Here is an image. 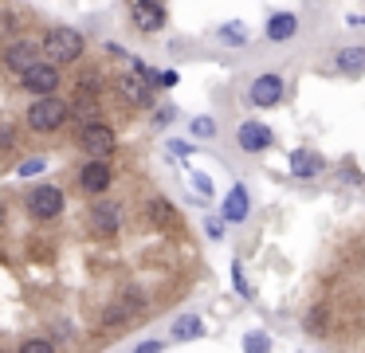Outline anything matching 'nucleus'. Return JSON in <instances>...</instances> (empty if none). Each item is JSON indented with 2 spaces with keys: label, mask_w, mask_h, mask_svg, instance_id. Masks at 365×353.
<instances>
[{
  "label": "nucleus",
  "mask_w": 365,
  "mask_h": 353,
  "mask_svg": "<svg viewBox=\"0 0 365 353\" xmlns=\"http://www.w3.org/2000/svg\"><path fill=\"white\" fill-rule=\"evenodd\" d=\"M40 51H43V59H48V63L67 67V63H79V59H83V51H87V39H83V31L59 24V28H48V31H43Z\"/></svg>",
  "instance_id": "1"
},
{
  "label": "nucleus",
  "mask_w": 365,
  "mask_h": 353,
  "mask_svg": "<svg viewBox=\"0 0 365 353\" xmlns=\"http://www.w3.org/2000/svg\"><path fill=\"white\" fill-rule=\"evenodd\" d=\"M67 118H71V102H63L59 94H43V98H36L32 106H28V126H32L36 133L63 130Z\"/></svg>",
  "instance_id": "2"
},
{
  "label": "nucleus",
  "mask_w": 365,
  "mask_h": 353,
  "mask_svg": "<svg viewBox=\"0 0 365 353\" xmlns=\"http://www.w3.org/2000/svg\"><path fill=\"white\" fill-rule=\"evenodd\" d=\"M24 208H28V216H32V220H40V224H51V220L63 216L67 196H63V188H59V185H36V188H28Z\"/></svg>",
  "instance_id": "3"
},
{
  "label": "nucleus",
  "mask_w": 365,
  "mask_h": 353,
  "mask_svg": "<svg viewBox=\"0 0 365 353\" xmlns=\"http://www.w3.org/2000/svg\"><path fill=\"white\" fill-rule=\"evenodd\" d=\"M287 94V78L279 75V71H263V75L252 78V86H247V102H252L255 110H271L279 106Z\"/></svg>",
  "instance_id": "4"
},
{
  "label": "nucleus",
  "mask_w": 365,
  "mask_h": 353,
  "mask_svg": "<svg viewBox=\"0 0 365 353\" xmlns=\"http://www.w3.org/2000/svg\"><path fill=\"white\" fill-rule=\"evenodd\" d=\"M75 141H79L83 153H87V157H98V161H106V157L114 153V145H118L114 130H110V126H103V122L79 126V130H75Z\"/></svg>",
  "instance_id": "5"
},
{
  "label": "nucleus",
  "mask_w": 365,
  "mask_h": 353,
  "mask_svg": "<svg viewBox=\"0 0 365 353\" xmlns=\"http://www.w3.org/2000/svg\"><path fill=\"white\" fill-rule=\"evenodd\" d=\"M75 185H79V193H87V196H103L106 188L114 185V169H110V161L87 157V161H83V169L75 173Z\"/></svg>",
  "instance_id": "6"
},
{
  "label": "nucleus",
  "mask_w": 365,
  "mask_h": 353,
  "mask_svg": "<svg viewBox=\"0 0 365 353\" xmlns=\"http://www.w3.org/2000/svg\"><path fill=\"white\" fill-rule=\"evenodd\" d=\"M59 83H63V75H59L56 63L40 59L36 67H28L24 75H20V86H24L28 94H36V98H43V94H56Z\"/></svg>",
  "instance_id": "7"
},
{
  "label": "nucleus",
  "mask_w": 365,
  "mask_h": 353,
  "mask_svg": "<svg viewBox=\"0 0 365 353\" xmlns=\"http://www.w3.org/2000/svg\"><path fill=\"white\" fill-rule=\"evenodd\" d=\"M0 59H4V67L12 71V75H24L28 67H36V63L43 59V51H40V44H36V39H9V44H4V55H0Z\"/></svg>",
  "instance_id": "8"
},
{
  "label": "nucleus",
  "mask_w": 365,
  "mask_h": 353,
  "mask_svg": "<svg viewBox=\"0 0 365 353\" xmlns=\"http://www.w3.org/2000/svg\"><path fill=\"white\" fill-rule=\"evenodd\" d=\"M130 20H134V28L142 31V36H153V31L165 28L169 12H165L161 0H134V4H130Z\"/></svg>",
  "instance_id": "9"
},
{
  "label": "nucleus",
  "mask_w": 365,
  "mask_h": 353,
  "mask_svg": "<svg viewBox=\"0 0 365 353\" xmlns=\"http://www.w3.org/2000/svg\"><path fill=\"white\" fill-rule=\"evenodd\" d=\"M114 94H118L126 106H138V110H153V106H158V102H153V91L134 75V71H130V75H114Z\"/></svg>",
  "instance_id": "10"
},
{
  "label": "nucleus",
  "mask_w": 365,
  "mask_h": 353,
  "mask_svg": "<svg viewBox=\"0 0 365 353\" xmlns=\"http://www.w3.org/2000/svg\"><path fill=\"white\" fill-rule=\"evenodd\" d=\"M236 145L244 149V153H267V149L275 145V133H271V126H263V122H240Z\"/></svg>",
  "instance_id": "11"
},
{
  "label": "nucleus",
  "mask_w": 365,
  "mask_h": 353,
  "mask_svg": "<svg viewBox=\"0 0 365 353\" xmlns=\"http://www.w3.org/2000/svg\"><path fill=\"white\" fill-rule=\"evenodd\" d=\"M87 224H91L95 235H114L122 227V208L114 200H95L91 212H87Z\"/></svg>",
  "instance_id": "12"
},
{
  "label": "nucleus",
  "mask_w": 365,
  "mask_h": 353,
  "mask_svg": "<svg viewBox=\"0 0 365 353\" xmlns=\"http://www.w3.org/2000/svg\"><path fill=\"white\" fill-rule=\"evenodd\" d=\"M220 216H224V224H247V216H252V193L244 185H232L220 204Z\"/></svg>",
  "instance_id": "13"
},
{
  "label": "nucleus",
  "mask_w": 365,
  "mask_h": 353,
  "mask_svg": "<svg viewBox=\"0 0 365 353\" xmlns=\"http://www.w3.org/2000/svg\"><path fill=\"white\" fill-rule=\"evenodd\" d=\"M322 169H326V157L318 153V149H291V177H299V180H314V177H322Z\"/></svg>",
  "instance_id": "14"
},
{
  "label": "nucleus",
  "mask_w": 365,
  "mask_h": 353,
  "mask_svg": "<svg viewBox=\"0 0 365 353\" xmlns=\"http://www.w3.org/2000/svg\"><path fill=\"white\" fill-rule=\"evenodd\" d=\"M263 36L271 39V44H287V39L299 36V16L294 12H271L267 24H263Z\"/></svg>",
  "instance_id": "15"
},
{
  "label": "nucleus",
  "mask_w": 365,
  "mask_h": 353,
  "mask_svg": "<svg viewBox=\"0 0 365 353\" xmlns=\"http://www.w3.org/2000/svg\"><path fill=\"white\" fill-rule=\"evenodd\" d=\"M205 334H208V326H205L200 314H181V318L169 326V337H173L177 345H181V342H200Z\"/></svg>",
  "instance_id": "16"
},
{
  "label": "nucleus",
  "mask_w": 365,
  "mask_h": 353,
  "mask_svg": "<svg viewBox=\"0 0 365 353\" xmlns=\"http://www.w3.org/2000/svg\"><path fill=\"white\" fill-rule=\"evenodd\" d=\"M330 63H334L338 75L357 78V75H365V47H341V51H334Z\"/></svg>",
  "instance_id": "17"
},
{
  "label": "nucleus",
  "mask_w": 365,
  "mask_h": 353,
  "mask_svg": "<svg viewBox=\"0 0 365 353\" xmlns=\"http://www.w3.org/2000/svg\"><path fill=\"white\" fill-rule=\"evenodd\" d=\"M98 94H75L71 98V118L79 126H91V122H98Z\"/></svg>",
  "instance_id": "18"
},
{
  "label": "nucleus",
  "mask_w": 365,
  "mask_h": 353,
  "mask_svg": "<svg viewBox=\"0 0 365 353\" xmlns=\"http://www.w3.org/2000/svg\"><path fill=\"white\" fill-rule=\"evenodd\" d=\"M145 216H150L153 227H173V224H181V216H177V212L169 208V200H161V196L145 200Z\"/></svg>",
  "instance_id": "19"
},
{
  "label": "nucleus",
  "mask_w": 365,
  "mask_h": 353,
  "mask_svg": "<svg viewBox=\"0 0 365 353\" xmlns=\"http://www.w3.org/2000/svg\"><path fill=\"white\" fill-rule=\"evenodd\" d=\"M247 36H252V31H247V24H240V20H228V24L216 28V39H220L224 47H244Z\"/></svg>",
  "instance_id": "20"
},
{
  "label": "nucleus",
  "mask_w": 365,
  "mask_h": 353,
  "mask_svg": "<svg viewBox=\"0 0 365 353\" xmlns=\"http://www.w3.org/2000/svg\"><path fill=\"white\" fill-rule=\"evenodd\" d=\"M216 130H220V126H216V118H208V114H200V118H192V122H189V133L197 141H212Z\"/></svg>",
  "instance_id": "21"
},
{
  "label": "nucleus",
  "mask_w": 365,
  "mask_h": 353,
  "mask_svg": "<svg viewBox=\"0 0 365 353\" xmlns=\"http://www.w3.org/2000/svg\"><path fill=\"white\" fill-rule=\"evenodd\" d=\"M24 31V16L20 12H0V39H20Z\"/></svg>",
  "instance_id": "22"
},
{
  "label": "nucleus",
  "mask_w": 365,
  "mask_h": 353,
  "mask_svg": "<svg viewBox=\"0 0 365 353\" xmlns=\"http://www.w3.org/2000/svg\"><path fill=\"white\" fill-rule=\"evenodd\" d=\"M244 353H271V334H263V329H247L244 334Z\"/></svg>",
  "instance_id": "23"
},
{
  "label": "nucleus",
  "mask_w": 365,
  "mask_h": 353,
  "mask_svg": "<svg viewBox=\"0 0 365 353\" xmlns=\"http://www.w3.org/2000/svg\"><path fill=\"white\" fill-rule=\"evenodd\" d=\"M232 287H236V290H240V298H247V302L255 298V290H252V279H247L244 263H232Z\"/></svg>",
  "instance_id": "24"
},
{
  "label": "nucleus",
  "mask_w": 365,
  "mask_h": 353,
  "mask_svg": "<svg viewBox=\"0 0 365 353\" xmlns=\"http://www.w3.org/2000/svg\"><path fill=\"white\" fill-rule=\"evenodd\" d=\"M130 71H134V75L142 78V83L150 86V91H153V86H158V78H161V71H158V67H150V63H145V59H130Z\"/></svg>",
  "instance_id": "25"
},
{
  "label": "nucleus",
  "mask_w": 365,
  "mask_h": 353,
  "mask_svg": "<svg viewBox=\"0 0 365 353\" xmlns=\"http://www.w3.org/2000/svg\"><path fill=\"white\" fill-rule=\"evenodd\" d=\"M16 353H56V342H48V337H28V342H20Z\"/></svg>",
  "instance_id": "26"
},
{
  "label": "nucleus",
  "mask_w": 365,
  "mask_h": 353,
  "mask_svg": "<svg viewBox=\"0 0 365 353\" xmlns=\"http://www.w3.org/2000/svg\"><path fill=\"white\" fill-rule=\"evenodd\" d=\"M43 169H48V165H43V157H28V161L16 165V177H40Z\"/></svg>",
  "instance_id": "27"
},
{
  "label": "nucleus",
  "mask_w": 365,
  "mask_h": 353,
  "mask_svg": "<svg viewBox=\"0 0 365 353\" xmlns=\"http://www.w3.org/2000/svg\"><path fill=\"white\" fill-rule=\"evenodd\" d=\"M205 235L212 243H220L224 240V216H205Z\"/></svg>",
  "instance_id": "28"
},
{
  "label": "nucleus",
  "mask_w": 365,
  "mask_h": 353,
  "mask_svg": "<svg viewBox=\"0 0 365 353\" xmlns=\"http://www.w3.org/2000/svg\"><path fill=\"white\" fill-rule=\"evenodd\" d=\"M192 188H197L205 200H212V193H216V188H212V177H205V173H192Z\"/></svg>",
  "instance_id": "29"
},
{
  "label": "nucleus",
  "mask_w": 365,
  "mask_h": 353,
  "mask_svg": "<svg viewBox=\"0 0 365 353\" xmlns=\"http://www.w3.org/2000/svg\"><path fill=\"white\" fill-rule=\"evenodd\" d=\"M177 118V106H161V110H153V126H158V130H165L169 122H173Z\"/></svg>",
  "instance_id": "30"
},
{
  "label": "nucleus",
  "mask_w": 365,
  "mask_h": 353,
  "mask_svg": "<svg viewBox=\"0 0 365 353\" xmlns=\"http://www.w3.org/2000/svg\"><path fill=\"white\" fill-rule=\"evenodd\" d=\"M165 349V342H158V337H145V342L134 345V353H161Z\"/></svg>",
  "instance_id": "31"
},
{
  "label": "nucleus",
  "mask_w": 365,
  "mask_h": 353,
  "mask_svg": "<svg viewBox=\"0 0 365 353\" xmlns=\"http://www.w3.org/2000/svg\"><path fill=\"white\" fill-rule=\"evenodd\" d=\"M181 83V75H177V67H161V78H158V86H177Z\"/></svg>",
  "instance_id": "32"
},
{
  "label": "nucleus",
  "mask_w": 365,
  "mask_h": 353,
  "mask_svg": "<svg viewBox=\"0 0 365 353\" xmlns=\"http://www.w3.org/2000/svg\"><path fill=\"white\" fill-rule=\"evenodd\" d=\"M165 149H169V153H173V157H189V153H192V145H189V141H177V138L169 141Z\"/></svg>",
  "instance_id": "33"
},
{
  "label": "nucleus",
  "mask_w": 365,
  "mask_h": 353,
  "mask_svg": "<svg viewBox=\"0 0 365 353\" xmlns=\"http://www.w3.org/2000/svg\"><path fill=\"white\" fill-rule=\"evenodd\" d=\"M106 55H110V59H130V51L122 44H106Z\"/></svg>",
  "instance_id": "34"
},
{
  "label": "nucleus",
  "mask_w": 365,
  "mask_h": 353,
  "mask_svg": "<svg viewBox=\"0 0 365 353\" xmlns=\"http://www.w3.org/2000/svg\"><path fill=\"white\" fill-rule=\"evenodd\" d=\"M0 227H4V200H0Z\"/></svg>",
  "instance_id": "35"
}]
</instances>
